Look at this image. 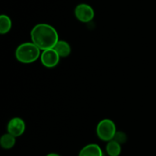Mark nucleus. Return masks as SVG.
Returning <instances> with one entry per match:
<instances>
[{"label":"nucleus","mask_w":156,"mask_h":156,"mask_svg":"<svg viewBox=\"0 0 156 156\" xmlns=\"http://www.w3.org/2000/svg\"><path fill=\"white\" fill-rule=\"evenodd\" d=\"M106 151L109 156H119L121 153V145L113 139L108 142L106 146Z\"/></svg>","instance_id":"nucleus-9"},{"label":"nucleus","mask_w":156,"mask_h":156,"mask_svg":"<svg viewBox=\"0 0 156 156\" xmlns=\"http://www.w3.org/2000/svg\"><path fill=\"white\" fill-rule=\"evenodd\" d=\"M54 50L57 52L60 58H66L68 57L71 53V47L67 41L59 40L55 47Z\"/></svg>","instance_id":"nucleus-8"},{"label":"nucleus","mask_w":156,"mask_h":156,"mask_svg":"<svg viewBox=\"0 0 156 156\" xmlns=\"http://www.w3.org/2000/svg\"><path fill=\"white\" fill-rule=\"evenodd\" d=\"M79 156H103V151L97 144H89L82 148Z\"/></svg>","instance_id":"nucleus-7"},{"label":"nucleus","mask_w":156,"mask_h":156,"mask_svg":"<svg viewBox=\"0 0 156 156\" xmlns=\"http://www.w3.org/2000/svg\"><path fill=\"white\" fill-rule=\"evenodd\" d=\"M12 20L8 15H2L0 16V33L2 35L8 33L12 28Z\"/></svg>","instance_id":"nucleus-11"},{"label":"nucleus","mask_w":156,"mask_h":156,"mask_svg":"<svg viewBox=\"0 0 156 156\" xmlns=\"http://www.w3.org/2000/svg\"><path fill=\"white\" fill-rule=\"evenodd\" d=\"M41 49L33 42L20 44L15 50V58L23 64H30L41 58Z\"/></svg>","instance_id":"nucleus-2"},{"label":"nucleus","mask_w":156,"mask_h":156,"mask_svg":"<svg viewBox=\"0 0 156 156\" xmlns=\"http://www.w3.org/2000/svg\"><path fill=\"white\" fill-rule=\"evenodd\" d=\"M114 140L117 141V142H119L120 144L124 143L126 140V135L123 132H117V133H116L115 136H114Z\"/></svg>","instance_id":"nucleus-12"},{"label":"nucleus","mask_w":156,"mask_h":156,"mask_svg":"<svg viewBox=\"0 0 156 156\" xmlns=\"http://www.w3.org/2000/svg\"><path fill=\"white\" fill-rule=\"evenodd\" d=\"M75 15L79 21L87 23L94 18V9L89 5L82 3L78 5L75 9Z\"/></svg>","instance_id":"nucleus-4"},{"label":"nucleus","mask_w":156,"mask_h":156,"mask_svg":"<svg viewBox=\"0 0 156 156\" xmlns=\"http://www.w3.org/2000/svg\"><path fill=\"white\" fill-rule=\"evenodd\" d=\"M96 132L101 140L110 142L114 139L117 133V128L115 123L111 119H105L98 124Z\"/></svg>","instance_id":"nucleus-3"},{"label":"nucleus","mask_w":156,"mask_h":156,"mask_svg":"<svg viewBox=\"0 0 156 156\" xmlns=\"http://www.w3.org/2000/svg\"><path fill=\"white\" fill-rule=\"evenodd\" d=\"M30 38L32 42L42 50L53 48L59 41L57 31L45 23L36 24L30 32Z\"/></svg>","instance_id":"nucleus-1"},{"label":"nucleus","mask_w":156,"mask_h":156,"mask_svg":"<svg viewBox=\"0 0 156 156\" xmlns=\"http://www.w3.org/2000/svg\"><path fill=\"white\" fill-rule=\"evenodd\" d=\"M0 144L5 149H10L15 145V137L9 132L4 134L0 139Z\"/></svg>","instance_id":"nucleus-10"},{"label":"nucleus","mask_w":156,"mask_h":156,"mask_svg":"<svg viewBox=\"0 0 156 156\" xmlns=\"http://www.w3.org/2000/svg\"><path fill=\"white\" fill-rule=\"evenodd\" d=\"M47 156H60L58 154H56V153H50V154H48Z\"/></svg>","instance_id":"nucleus-13"},{"label":"nucleus","mask_w":156,"mask_h":156,"mask_svg":"<svg viewBox=\"0 0 156 156\" xmlns=\"http://www.w3.org/2000/svg\"><path fill=\"white\" fill-rule=\"evenodd\" d=\"M60 57L54 48L43 50L41 54V61L43 65L48 68L54 67L59 64Z\"/></svg>","instance_id":"nucleus-5"},{"label":"nucleus","mask_w":156,"mask_h":156,"mask_svg":"<svg viewBox=\"0 0 156 156\" xmlns=\"http://www.w3.org/2000/svg\"><path fill=\"white\" fill-rule=\"evenodd\" d=\"M7 130L11 135L15 137H18L25 131V122L21 118H13L8 123Z\"/></svg>","instance_id":"nucleus-6"}]
</instances>
